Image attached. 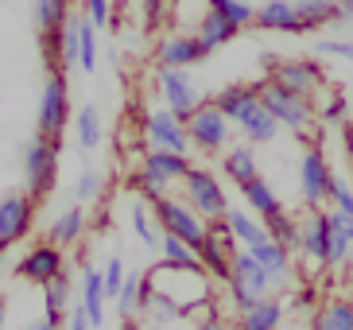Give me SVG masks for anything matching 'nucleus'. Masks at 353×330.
Returning <instances> with one entry per match:
<instances>
[{
    "instance_id": "1",
    "label": "nucleus",
    "mask_w": 353,
    "mask_h": 330,
    "mask_svg": "<svg viewBox=\"0 0 353 330\" xmlns=\"http://www.w3.org/2000/svg\"><path fill=\"white\" fill-rule=\"evenodd\" d=\"M214 105H218L221 113L233 121V128H241L245 133V140L249 144H272L276 140V133H280V121L264 109V101H260V90L256 82H233L225 86V90L214 97Z\"/></svg>"
},
{
    "instance_id": "2",
    "label": "nucleus",
    "mask_w": 353,
    "mask_h": 330,
    "mask_svg": "<svg viewBox=\"0 0 353 330\" xmlns=\"http://www.w3.org/2000/svg\"><path fill=\"white\" fill-rule=\"evenodd\" d=\"M144 276H148V284H152V291L167 295L183 315H187L190 307H198V303L214 300V276H210L206 269H179V264L159 260L156 269H148Z\"/></svg>"
},
{
    "instance_id": "3",
    "label": "nucleus",
    "mask_w": 353,
    "mask_h": 330,
    "mask_svg": "<svg viewBox=\"0 0 353 330\" xmlns=\"http://www.w3.org/2000/svg\"><path fill=\"white\" fill-rule=\"evenodd\" d=\"M225 288H229L233 311L241 315V311H249L256 300H268L272 295V276L264 272V264L256 260L252 249H237V253H233V272H229Z\"/></svg>"
},
{
    "instance_id": "4",
    "label": "nucleus",
    "mask_w": 353,
    "mask_h": 330,
    "mask_svg": "<svg viewBox=\"0 0 353 330\" xmlns=\"http://www.w3.org/2000/svg\"><path fill=\"white\" fill-rule=\"evenodd\" d=\"M54 183H59V136L35 133L23 148V186L39 202L54 191Z\"/></svg>"
},
{
    "instance_id": "5",
    "label": "nucleus",
    "mask_w": 353,
    "mask_h": 330,
    "mask_svg": "<svg viewBox=\"0 0 353 330\" xmlns=\"http://www.w3.org/2000/svg\"><path fill=\"white\" fill-rule=\"evenodd\" d=\"M152 210H156L159 217V226H163V233H175V237L190 241V245H202V241L210 237V222L202 214H198L194 206H190L187 198H179V195H159L156 202H152Z\"/></svg>"
},
{
    "instance_id": "6",
    "label": "nucleus",
    "mask_w": 353,
    "mask_h": 330,
    "mask_svg": "<svg viewBox=\"0 0 353 330\" xmlns=\"http://www.w3.org/2000/svg\"><path fill=\"white\" fill-rule=\"evenodd\" d=\"M256 90H260L264 109L280 121V128H291V133H311L314 105L307 101V97H299V93H291V90H283V86H276L272 78H260Z\"/></svg>"
},
{
    "instance_id": "7",
    "label": "nucleus",
    "mask_w": 353,
    "mask_h": 330,
    "mask_svg": "<svg viewBox=\"0 0 353 330\" xmlns=\"http://www.w3.org/2000/svg\"><path fill=\"white\" fill-rule=\"evenodd\" d=\"M183 198H187V202L206 217V222H221V217L229 214L225 183H221L210 167H198V164L190 167V175L183 179Z\"/></svg>"
},
{
    "instance_id": "8",
    "label": "nucleus",
    "mask_w": 353,
    "mask_h": 330,
    "mask_svg": "<svg viewBox=\"0 0 353 330\" xmlns=\"http://www.w3.org/2000/svg\"><path fill=\"white\" fill-rule=\"evenodd\" d=\"M187 133H190V144L206 155H218L229 148V136H233V121L221 113L214 101H202L194 113L187 117Z\"/></svg>"
},
{
    "instance_id": "9",
    "label": "nucleus",
    "mask_w": 353,
    "mask_h": 330,
    "mask_svg": "<svg viewBox=\"0 0 353 330\" xmlns=\"http://www.w3.org/2000/svg\"><path fill=\"white\" fill-rule=\"evenodd\" d=\"M140 133H144V144L148 148H159V152H179L187 155L190 148V133H187V121L179 113H171L167 105H159V109H152V113L140 121Z\"/></svg>"
},
{
    "instance_id": "10",
    "label": "nucleus",
    "mask_w": 353,
    "mask_h": 330,
    "mask_svg": "<svg viewBox=\"0 0 353 330\" xmlns=\"http://www.w3.org/2000/svg\"><path fill=\"white\" fill-rule=\"evenodd\" d=\"M70 121V86H66L63 70H51L47 82H43L39 93V113H35V124H39L43 136H59Z\"/></svg>"
},
{
    "instance_id": "11",
    "label": "nucleus",
    "mask_w": 353,
    "mask_h": 330,
    "mask_svg": "<svg viewBox=\"0 0 353 330\" xmlns=\"http://www.w3.org/2000/svg\"><path fill=\"white\" fill-rule=\"evenodd\" d=\"M268 78L276 86H283V90L307 97V101L326 86V74H322V66L314 59H272L268 62Z\"/></svg>"
},
{
    "instance_id": "12",
    "label": "nucleus",
    "mask_w": 353,
    "mask_h": 330,
    "mask_svg": "<svg viewBox=\"0 0 353 330\" xmlns=\"http://www.w3.org/2000/svg\"><path fill=\"white\" fill-rule=\"evenodd\" d=\"M63 253H66V249H59L54 241H39V245H32L20 260H16V276L28 280V284L47 288L54 276H63V272H66V257H63Z\"/></svg>"
},
{
    "instance_id": "13",
    "label": "nucleus",
    "mask_w": 353,
    "mask_h": 330,
    "mask_svg": "<svg viewBox=\"0 0 353 330\" xmlns=\"http://www.w3.org/2000/svg\"><path fill=\"white\" fill-rule=\"evenodd\" d=\"M334 167L326 164V155L322 148H311V152H303L299 159V191H303V202L311 210H319L322 202H330V186H334Z\"/></svg>"
},
{
    "instance_id": "14",
    "label": "nucleus",
    "mask_w": 353,
    "mask_h": 330,
    "mask_svg": "<svg viewBox=\"0 0 353 330\" xmlns=\"http://www.w3.org/2000/svg\"><path fill=\"white\" fill-rule=\"evenodd\" d=\"M32 222H35V198L32 195L0 198V253H8L12 245H20L32 233Z\"/></svg>"
},
{
    "instance_id": "15",
    "label": "nucleus",
    "mask_w": 353,
    "mask_h": 330,
    "mask_svg": "<svg viewBox=\"0 0 353 330\" xmlns=\"http://www.w3.org/2000/svg\"><path fill=\"white\" fill-rule=\"evenodd\" d=\"M202 59H206V51H202V43H198L194 31H171V35H163L156 43L159 70H190Z\"/></svg>"
},
{
    "instance_id": "16",
    "label": "nucleus",
    "mask_w": 353,
    "mask_h": 330,
    "mask_svg": "<svg viewBox=\"0 0 353 330\" xmlns=\"http://www.w3.org/2000/svg\"><path fill=\"white\" fill-rule=\"evenodd\" d=\"M156 86H159V101H163L171 113H179L183 121L202 105V93H198L194 78H190L187 70H159Z\"/></svg>"
},
{
    "instance_id": "17",
    "label": "nucleus",
    "mask_w": 353,
    "mask_h": 330,
    "mask_svg": "<svg viewBox=\"0 0 353 330\" xmlns=\"http://www.w3.org/2000/svg\"><path fill=\"white\" fill-rule=\"evenodd\" d=\"M256 23L264 31H283V35H303V20H299V8L295 0H264L256 8Z\"/></svg>"
},
{
    "instance_id": "18",
    "label": "nucleus",
    "mask_w": 353,
    "mask_h": 330,
    "mask_svg": "<svg viewBox=\"0 0 353 330\" xmlns=\"http://www.w3.org/2000/svg\"><path fill=\"white\" fill-rule=\"evenodd\" d=\"M225 226H229V237L237 241V249H256L272 237L268 226H264V217H256L252 210H241V206H229Z\"/></svg>"
},
{
    "instance_id": "19",
    "label": "nucleus",
    "mask_w": 353,
    "mask_h": 330,
    "mask_svg": "<svg viewBox=\"0 0 353 330\" xmlns=\"http://www.w3.org/2000/svg\"><path fill=\"white\" fill-rule=\"evenodd\" d=\"M233 253H237V241L233 237L210 233V237L198 245V264H202L214 280H229V272H233Z\"/></svg>"
},
{
    "instance_id": "20",
    "label": "nucleus",
    "mask_w": 353,
    "mask_h": 330,
    "mask_svg": "<svg viewBox=\"0 0 353 330\" xmlns=\"http://www.w3.org/2000/svg\"><path fill=\"white\" fill-rule=\"evenodd\" d=\"M326 253H330V217H326V210H311V217L303 222V257L314 269H322Z\"/></svg>"
},
{
    "instance_id": "21",
    "label": "nucleus",
    "mask_w": 353,
    "mask_h": 330,
    "mask_svg": "<svg viewBox=\"0 0 353 330\" xmlns=\"http://www.w3.org/2000/svg\"><path fill=\"white\" fill-rule=\"evenodd\" d=\"M256 253V260L264 264V272L272 276V291L276 288H288L291 284V276H295V260H291V249H283L280 241H264V245H256L252 249Z\"/></svg>"
},
{
    "instance_id": "22",
    "label": "nucleus",
    "mask_w": 353,
    "mask_h": 330,
    "mask_svg": "<svg viewBox=\"0 0 353 330\" xmlns=\"http://www.w3.org/2000/svg\"><path fill=\"white\" fill-rule=\"evenodd\" d=\"M109 291H105V280H101V269H90L85 264L82 269V311L85 319L94 322V327H105V319H109Z\"/></svg>"
},
{
    "instance_id": "23",
    "label": "nucleus",
    "mask_w": 353,
    "mask_h": 330,
    "mask_svg": "<svg viewBox=\"0 0 353 330\" xmlns=\"http://www.w3.org/2000/svg\"><path fill=\"white\" fill-rule=\"evenodd\" d=\"M78 23H82V16H70V20L63 23V31L47 43V59L51 62L59 59V70L78 66V47H82V31H78Z\"/></svg>"
},
{
    "instance_id": "24",
    "label": "nucleus",
    "mask_w": 353,
    "mask_h": 330,
    "mask_svg": "<svg viewBox=\"0 0 353 330\" xmlns=\"http://www.w3.org/2000/svg\"><path fill=\"white\" fill-rule=\"evenodd\" d=\"M85 229H90V222H85L82 206H70V210H63V214H54L51 229H47V241H54L59 249H74L85 237Z\"/></svg>"
},
{
    "instance_id": "25",
    "label": "nucleus",
    "mask_w": 353,
    "mask_h": 330,
    "mask_svg": "<svg viewBox=\"0 0 353 330\" xmlns=\"http://www.w3.org/2000/svg\"><path fill=\"white\" fill-rule=\"evenodd\" d=\"M280 322H283V303L276 295H268V300H256L249 311H241L233 330H280Z\"/></svg>"
},
{
    "instance_id": "26",
    "label": "nucleus",
    "mask_w": 353,
    "mask_h": 330,
    "mask_svg": "<svg viewBox=\"0 0 353 330\" xmlns=\"http://www.w3.org/2000/svg\"><path fill=\"white\" fill-rule=\"evenodd\" d=\"M241 198H245V210H252L256 217H264L268 222L272 214H280L283 210V202H280V195H276V186L268 183V179H252V183H245L241 186Z\"/></svg>"
},
{
    "instance_id": "27",
    "label": "nucleus",
    "mask_w": 353,
    "mask_h": 330,
    "mask_svg": "<svg viewBox=\"0 0 353 330\" xmlns=\"http://www.w3.org/2000/svg\"><path fill=\"white\" fill-rule=\"evenodd\" d=\"M311 330H353V300L330 295L319 311H311Z\"/></svg>"
},
{
    "instance_id": "28",
    "label": "nucleus",
    "mask_w": 353,
    "mask_h": 330,
    "mask_svg": "<svg viewBox=\"0 0 353 330\" xmlns=\"http://www.w3.org/2000/svg\"><path fill=\"white\" fill-rule=\"evenodd\" d=\"M140 167H148V171H156L159 179H167V183H183V179L190 175V159L187 155H179V152H159V148H148L144 152V164Z\"/></svg>"
},
{
    "instance_id": "29",
    "label": "nucleus",
    "mask_w": 353,
    "mask_h": 330,
    "mask_svg": "<svg viewBox=\"0 0 353 330\" xmlns=\"http://www.w3.org/2000/svg\"><path fill=\"white\" fill-rule=\"evenodd\" d=\"M237 31H241L237 23H229L225 16H221V12H214V8H210V12H206V20L198 23V31H194V35H198V43H202V51H206V55H214L218 47L233 43V35H237Z\"/></svg>"
},
{
    "instance_id": "30",
    "label": "nucleus",
    "mask_w": 353,
    "mask_h": 330,
    "mask_svg": "<svg viewBox=\"0 0 353 330\" xmlns=\"http://www.w3.org/2000/svg\"><path fill=\"white\" fill-rule=\"evenodd\" d=\"M221 175L229 179V183H252V179L260 175L256 171V155H252L249 144H237V148H225V155H221Z\"/></svg>"
},
{
    "instance_id": "31",
    "label": "nucleus",
    "mask_w": 353,
    "mask_h": 330,
    "mask_svg": "<svg viewBox=\"0 0 353 330\" xmlns=\"http://www.w3.org/2000/svg\"><path fill=\"white\" fill-rule=\"evenodd\" d=\"M128 222H132L136 241H144L148 249H159V241H163V226H159V217H156V210H152L148 198H140V202L128 206Z\"/></svg>"
},
{
    "instance_id": "32",
    "label": "nucleus",
    "mask_w": 353,
    "mask_h": 330,
    "mask_svg": "<svg viewBox=\"0 0 353 330\" xmlns=\"http://www.w3.org/2000/svg\"><path fill=\"white\" fill-rule=\"evenodd\" d=\"M70 295H74V288H70V276H54L47 288H43V319H51V322H59V327H66V307H70Z\"/></svg>"
},
{
    "instance_id": "33",
    "label": "nucleus",
    "mask_w": 353,
    "mask_h": 330,
    "mask_svg": "<svg viewBox=\"0 0 353 330\" xmlns=\"http://www.w3.org/2000/svg\"><path fill=\"white\" fill-rule=\"evenodd\" d=\"M66 20H70V0H35V28L47 43L63 31Z\"/></svg>"
},
{
    "instance_id": "34",
    "label": "nucleus",
    "mask_w": 353,
    "mask_h": 330,
    "mask_svg": "<svg viewBox=\"0 0 353 330\" xmlns=\"http://www.w3.org/2000/svg\"><path fill=\"white\" fill-rule=\"evenodd\" d=\"M264 226H268L272 241H280L283 249H291V253H295V249H303V222H299L295 214L280 210V214H272Z\"/></svg>"
},
{
    "instance_id": "35",
    "label": "nucleus",
    "mask_w": 353,
    "mask_h": 330,
    "mask_svg": "<svg viewBox=\"0 0 353 330\" xmlns=\"http://www.w3.org/2000/svg\"><path fill=\"white\" fill-rule=\"evenodd\" d=\"M311 105H314V113H319L322 124H342L345 121V105H350V101H345V93L322 86V90L311 97Z\"/></svg>"
},
{
    "instance_id": "36",
    "label": "nucleus",
    "mask_w": 353,
    "mask_h": 330,
    "mask_svg": "<svg viewBox=\"0 0 353 330\" xmlns=\"http://www.w3.org/2000/svg\"><path fill=\"white\" fill-rule=\"evenodd\" d=\"M74 136H78V144L90 152V148L101 144V113H97L94 105H82L78 113H74Z\"/></svg>"
},
{
    "instance_id": "37",
    "label": "nucleus",
    "mask_w": 353,
    "mask_h": 330,
    "mask_svg": "<svg viewBox=\"0 0 353 330\" xmlns=\"http://www.w3.org/2000/svg\"><path fill=\"white\" fill-rule=\"evenodd\" d=\"M159 257H163L167 264H179V269H202V264H198V249L190 245V241L175 237V233H163V241H159Z\"/></svg>"
},
{
    "instance_id": "38",
    "label": "nucleus",
    "mask_w": 353,
    "mask_h": 330,
    "mask_svg": "<svg viewBox=\"0 0 353 330\" xmlns=\"http://www.w3.org/2000/svg\"><path fill=\"white\" fill-rule=\"evenodd\" d=\"M295 8H299V20L307 31L334 23V0H295Z\"/></svg>"
},
{
    "instance_id": "39",
    "label": "nucleus",
    "mask_w": 353,
    "mask_h": 330,
    "mask_svg": "<svg viewBox=\"0 0 353 330\" xmlns=\"http://www.w3.org/2000/svg\"><path fill=\"white\" fill-rule=\"evenodd\" d=\"M101 191H105L101 171H97V167H85L82 175H78V183H74V202H78V206H90V202L101 198Z\"/></svg>"
},
{
    "instance_id": "40",
    "label": "nucleus",
    "mask_w": 353,
    "mask_h": 330,
    "mask_svg": "<svg viewBox=\"0 0 353 330\" xmlns=\"http://www.w3.org/2000/svg\"><path fill=\"white\" fill-rule=\"evenodd\" d=\"M78 16H82V12H78ZM78 31H82V47H78V66H82L85 74H94V66H97V28L82 16Z\"/></svg>"
},
{
    "instance_id": "41",
    "label": "nucleus",
    "mask_w": 353,
    "mask_h": 330,
    "mask_svg": "<svg viewBox=\"0 0 353 330\" xmlns=\"http://www.w3.org/2000/svg\"><path fill=\"white\" fill-rule=\"evenodd\" d=\"M210 8L221 12L229 23H237V28H245V23H256V8L252 4H245V0H210Z\"/></svg>"
},
{
    "instance_id": "42",
    "label": "nucleus",
    "mask_w": 353,
    "mask_h": 330,
    "mask_svg": "<svg viewBox=\"0 0 353 330\" xmlns=\"http://www.w3.org/2000/svg\"><path fill=\"white\" fill-rule=\"evenodd\" d=\"M132 186L140 191V198H148V202H156L159 195H167V191H171V183H167V179H159L156 171H148V167H140V171L132 175Z\"/></svg>"
},
{
    "instance_id": "43",
    "label": "nucleus",
    "mask_w": 353,
    "mask_h": 330,
    "mask_svg": "<svg viewBox=\"0 0 353 330\" xmlns=\"http://www.w3.org/2000/svg\"><path fill=\"white\" fill-rule=\"evenodd\" d=\"M101 280H105V291H109V300L117 303V295H121V288H125V280H128L125 260H121V257H109V260H105V269H101Z\"/></svg>"
},
{
    "instance_id": "44",
    "label": "nucleus",
    "mask_w": 353,
    "mask_h": 330,
    "mask_svg": "<svg viewBox=\"0 0 353 330\" xmlns=\"http://www.w3.org/2000/svg\"><path fill=\"white\" fill-rule=\"evenodd\" d=\"M82 16L94 23L97 31L113 23V0H82Z\"/></svg>"
},
{
    "instance_id": "45",
    "label": "nucleus",
    "mask_w": 353,
    "mask_h": 330,
    "mask_svg": "<svg viewBox=\"0 0 353 330\" xmlns=\"http://www.w3.org/2000/svg\"><path fill=\"white\" fill-rule=\"evenodd\" d=\"M330 210L353 217V186L345 183V179H334V186H330Z\"/></svg>"
},
{
    "instance_id": "46",
    "label": "nucleus",
    "mask_w": 353,
    "mask_h": 330,
    "mask_svg": "<svg viewBox=\"0 0 353 330\" xmlns=\"http://www.w3.org/2000/svg\"><path fill=\"white\" fill-rule=\"evenodd\" d=\"M183 311L175 307V303L167 300V295H159V291H152V307H148V319H156V322H171L179 319Z\"/></svg>"
},
{
    "instance_id": "47",
    "label": "nucleus",
    "mask_w": 353,
    "mask_h": 330,
    "mask_svg": "<svg viewBox=\"0 0 353 330\" xmlns=\"http://www.w3.org/2000/svg\"><path fill=\"white\" fill-rule=\"evenodd\" d=\"M319 51H322V55H334V59L353 62V39H322Z\"/></svg>"
},
{
    "instance_id": "48",
    "label": "nucleus",
    "mask_w": 353,
    "mask_h": 330,
    "mask_svg": "<svg viewBox=\"0 0 353 330\" xmlns=\"http://www.w3.org/2000/svg\"><path fill=\"white\" fill-rule=\"evenodd\" d=\"M314 303H319V291H314L311 284H299L295 295H291V307H295V311H311ZM314 311H319V307H314Z\"/></svg>"
},
{
    "instance_id": "49",
    "label": "nucleus",
    "mask_w": 353,
    "mask_h": 330,
    "mask_svg": "<svg viewBox=\"0 0 353 330\" xmlns=\"http://www.w3.org/2000/svg\"><path fill=\"white\" fill-rule=\"evenodd\" d=\"M167 16V0H144V23L148 28H159Z\"/></svg>"
},
{
    "instance_id": "50",
    "label": "nucleus",
    "mask_w": 353,
    "mask_h": 330,
    "mask_svg": "<svg viewBox=\"0 0 353 330\" xmlns=\"http://www.w3.org/2000/svg\"><path fill=\"white\" fill-rule=\"evenodd\" d=\"M66 330H97L94 322L85 319V311H82V303H78V307L70 311V315H66Z\"/></svg>"
},
{
    "instance_id": "51",
    "label": "nucleus",
    "mask_w": 353,
    "mask_h": 330,
    "mask_svg": "<svg viewBox=\"0 0 353 330\" xmlns=\"http://www.w3.org/2000/svg\"><path fill=\"white\" fill-rule=\"evenodd\" d=\"M334 23H353V0H334Z\"/></svg>"
},
{
    "instance_id": "52",
    "label": "nucleus",
    "mask_w": 353,
    "mask_h": 330,
    "mask_svg": "<svg viewBox=\"0 0 353 330\" xmlns=\"http://www.w3.org/2000/svg\"><path fill=\"white\" fill-rule=\"evenodd\" d=\"M342 148H345V159L353 164V121H345V128H342Z\"/></svg>"
},
{
    "instance_id": "53",
    "label": "nucleus",
    "mask_w": 353,
    "mask_h": 330,
    "mask_svg": "<svg viewBox=\"0 0 353 330\" xmlns=\"http://www.w3.org/2000/svg\"><path fill=\"white\" fill-rule=\"evenodd\" d=\"M23 330H59V322H51V319H39V322H28Z\"/></svg>"
},
{
    "instance_id": "54",
    "label": "nucleus",
    "mask_w": 353,
    "mask_h": 330,
    "mask_svg": "<svg viewBox=\"0 0 353 330\" xmlns=\"http://www.w3.org/2000/svg\"><path fill=\"white\" fill-rule=\"evenodd\" d=\"M198 330H229L221 319H210V322H198Z\"/></svg>"
},
{
    "instance_id": "55",
    "label": "nucleus",
    "mask_w": 353,
    "mask_h": 330,
    "mask_svg": "<svg viewBox=\"0 0 353 330\" xmlns=\"http://www.w3.org/2000/svg\"><path fill=\"white\" fill-rule=\"evenodd\" d=\"M4 322H8V303H4V295H0V330H4Z\"/></svg>"
},
{
    "instance_id": "56",
    "label": "nucleus",
    "mask_w": 353,
    "mask_h": 330,
    "mask_svg": "<svg viewBox=\"0 0 353 330\" xmlns=\"http://www.w3.org/2000/svg\"><path fill=\"white\" fill-rule=\"evenodd\" d=\"M121 330H144V327H140L136 319H121Z\"/></svg>"
}]
</instances>
